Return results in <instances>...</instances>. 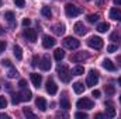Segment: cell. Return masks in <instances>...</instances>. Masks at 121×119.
<instances>
[{
	"mask_svg": "<svg viewBox=\"0 0 121 119\" xmlns=\"http://www.w3.org/2000/svg\"><path fill=\"white\" fill-rule=\"evenodd\" d=\"M56 74H58V77H59L63 83H69L70 76H72V74H70V70H69V67H68L66 64H59V66H58Z\"/></svg>",
	"mask_w": 121,
	"mask_h": 119,
	"instance_id": "obj_1",
	"label": "cell"
},
{
	"mask_svg": "<svg viewBox=\"0 0 121 119\" xmlns=\"http://www.w3.org/2000/svg\"><path fill=\"white\" fill-rule=\"evenodd\" d=\"M63 46L65 48H68V49H78L79 46H80V42L76 39V38H72V36H66L65 39H63Z\"/></svg>",
	"mask_w": 121,
	"mask_h": 119,
	"instance_id": "obj_2",
	"label": "cell"
},
{
	"mask_svg": "<svg viewBox=\"0 0 121 119\" xmlns=\"http://www.w3.org/2000/svg\"><path fill=\"white\" fill-rule=\"evenodd\" d=\"M97 83H99V73L96 70H90L89 74H87V79H86V86L87 87H94Z\"/></svg>",
	"mask_w": 121,
	"mask_h": 119,
	"instance_id": "obj_3",
	"label": "cell"
},
{
	"mask_svg": "<svg viewBox=\"0 0 121 119\" xmlns=\"http://www.w3.org/2000/svg\"><path fill=\"white\" fill-rule=\"evenodd\" d=\"M65 14H66L68 17H72V18H73V17H76V16L80 14V8L76 7L75 4H70V3H69V4L65 6Z\"/></svg>",
	"mask_w": 121,
	"mask_h": 119,
	"instance_id": "obj_4",
	"label": "cell"
},
{
	"mask_svg": "<svg viewBox=\"0 0 121 119\" xmlns=\"http://www.w3.org/2000/svg\"><path fill=\"white\" fill-rule=\"evenodd\" d=\"M87 45L93 49H101L103 48V39L100 36H90L87 39Z\"/></svg>",
	"mask_w": 121,
	"mask_h": 119,
	"instance_id": "obj_5",
	"label": "cell"
},
{
	"mask_svg": "<svg viewBox=\"0 0 121 119\" xmlns=\"http://www.w3.org/2000/svg\"><path fill=\"white\" fill-rule=\"evenodd\" d=\"M93 101L89 99V98H80L78 102H76V107L80 108V109H91L93 108Z\"/></svg>",
	"mask_w": 121,
	"mask_h": 119,
	"instance_id": "obj_6",
	"label": "cell"
},
{
	"mask_svg": "<svg viewBox=\"0 0 121 119\" xmlns=\"http://www.w3.org/2000/svg\"><path fill=\"white\" fill-rule=\"evenodd\" d=\"M23 36H24L28 42H35V41H37V32H35V30H31V28H28V27L24 30Z\"/></svg>",
	"mask_w": 121,
	"mask_h": 119,
	"instance_id": "obj_7",
	"label": "cell"
},
{
	"mask_svg": "<svg viewBox=\"0 0 121 119\" xmlns=\"http://www.w3.org/2000/svg\"><path fill=\"white\" fill-rule=\"evenodd\" d=\"M55 44H56L55 38H52V36H49V35H44V36H42V46H44L45 49H49V48L55 46Z\"/></svg>",
	"mask_w": 121,
	"mask_h": 119,
	"instance_id": "obj_8",
	"label": "cell"
},
{
	"mask_svg": "<svg viewBox=\"0 0 121 119\" xmlns=\"http://www.w3.org/2000/svg\"><path fill=\"white\" fill-rule=\"evenodd\" d=\"M106 115L110 116V118H114L116 116V109H114V105L111 101H106Z\"/></svg>",
	"mask_w": 121,
	"mask_h": 119,
	"instance_id": "obj_9",
	"label": "cell"
},
{
	"mask_svg": "<svg viewBox=\"0 0 121 119\" xmlns=\"http://www.w3.org/2000/svg\"><path fill=\"white\" fill-rule=\"evenodd\" d=\"M39 67H41V70H44V71H47V70L51 69V59H49L48 55H45V56L42 58V60L39 62Z\"/></svg>",
	"mask_w": 121,
	"mask_h": 119,
	"instance_id": "obj_10",
	"label": "cell"
},
{
	"mask_svg": "<svg viewBox=\"0 0 121 119\" xmlns=\"http://www.w3.org/2000/svg\"><path fill=\"white\" fill-rule=\"evenodd\" d=\"M56 91H58V86L55 84V81L48 80L47 81V92L51 94V95H54V94H56Z\"/></svg>",
	"mask_w": 121,
	"mask_h": 119,
	"instance_id": "obj_11",
	"label": "cell"
},
{
	"mask_svg": "<svg viewBox=\"0 0 121 119\" xmlns=\"http://www.w3.org/2000/svg\"><path fill=\"white\" fill-rule=\"evenodd\" d=\"M31 81H32V84L38 88L39 86H41V83H42V76L41 74H38V73H31Z\"/></svg>",
	"mask_w": 121,
	"mask_h": 119,
	"instance_id": "obj_12",
	"label": "cell"
},
{
	"mask_svg": "<svg viewBox=\"0 0 121 119\" xmlns=\"http://www.w3.org/2000/svg\"><path fill=\"white\" fill-rule=\"evenodd\" d=\"M73 30H75V32L78 34V35H85L86 32H87V30H86V27L83 25V23H76L75 25H73Z\"/></svg>",
	"mask_w": 121,
	"mask_h": 119,
	"instance_id": "obj_13",
	"label": "cell"
},
{
	"mask_svg": "<svg viewBox=\"0 0 121 119\" xmlns=\"http://www.w3.org/2000/svg\"><path fill=\"white\" fill-rule=\"evenodd\" d=\"M35 105H37V108L39 109V111H47V101H45V98H42V97H38L37 99H35Z\"/></svg>",
	"mask_w": 121,
	"mask_h": 119,
	"instance_id": "obj_14",
	"label": "cell"
},
{
	"mask_svg": "<svg viewBox=\"0 0 121 119\" xmlns=\"http://www.w3.org/2000/svg\"><path fill=\"white\" fill-rule=\"evenodd\" d=\"M110 18L114 21H121V10L120 8H111L110 10Z\"/></svg>",
	"mask_w": 121,
	"mask_h": 119,
	"instance_id": "obj_15",
	"label": "cell"
},
{
	"mask_svg": "<svg viewBox=\"0 0 121 119\" xmlns=\"http://www.w3.org/2000/svg\"><path fill=\"white\" fill-rule=\"evenodd\" d=\"M23 91L20 92V98H21V101H30L31 97H32V94H31L30 90L27 88H21Z\"/></svg>",
	"mask_w": 121,
	"mask_h": 119,
	"instance_id": "obj_16",
	"label": "cell"
},
{
	"mask_svg": "<svg viewBox=\"0 0 121 119\" xmlns=\"http://www.w3.org/2000/svg\"><path fill=\"white\" fill-rule=\"evenodd\" d=\"M103 67H104L106 70H110V71H114V70H116V64H114L110 59L103 60Z\"/></svg>",
	"mask_w": 121,
	"mask_h": 119,
	"instance_id": "obj_17",
	"label": "cell"
},
{
	"mask_svg": "<svg viewBox=\"0 0 121 119\" xmlns=\"http://www.w3.org/2000/svg\"><path fill=\"white\" fill-rule=\"evenodd\" d=\"M4 18L10 23V25L11 27H14L16 25V23H14V20H16V17H14V13L13 11H6V14H4Z\"/></svg>",
	"mask_w": 121,
	"mask_h": 119,
	"instance_id": "obj_18",
	"label": "cell"
},
{
	"mask_svg": "<svg viewBox=\"0 0 121 119\" xmlns=\"http://www.w3.org/2000/svg\"><path fill=\"white\" fill-rule=\"evenodd\" d=\"M13 53H14V56H16L17 60L23 59V51H21V48H20L18 45H14V46H13Z\"/></svg>",
	"mask_w": 121,
	"mask_h": 119,
	"instance_id": "obj_19",
	"label": "cell"
},
{
	"mask_svg": "<svg viewBox=\"0 0 121 119\" xmlns=\"http://www.w3.org/2000/svg\"><path fill=\"white\" fill-rule=\"evenodd\" d=\"M87 58H89V55H87L86 52H85V53H83V52H79V53H76V55L72 56V60H73V62H80V60H83V59H87Z\"/></svg>",
	"mask_w": 121,
	"mask_h": 119,
	"instance_id": "obj_20",
	"label": "cell"
},
{
	"mask_svg": "<svg viewBox=\"0 0 121 119\" xmlns=\"http://www.w3.org/2000/svg\"><path fill=\"white\" fill-rule=\"evenodd\" d=\"M73 90H75L76 94H82V92L85 91V86H83V83H80V81L73 83Z\"/></svg>",
	"mask_w": 121,
	"mask_h": 119,
	"instance_id": "obj_21",
	"label": "cell"
},
{
	"mask_svg": "<svg viewBox=\"0 0 121 119\" xmlns=\"http://www.w3.org/2000/svg\"><path fill=\"white\" fill-rule=\"evenodd\" d=\"M52 31H54L56 35H62V34L65 32V25H63V24H55V25L52 27Z\"/></svg>",
	"mask_w": 121,
	"mask_h": 119,
	"instance_id": "obj_22",
	"label": "cell"
},
{
	"mask_svg": "<svg viewBox=\"0 0 121 119\" xmlns=\"http://www.w3.org/2000/svg\"><path fill=\"white\" fill-rule=\"evenodd\" d=\"M83 73H85L83 66H79V64H78V66H75V67L72 69V74H73V76H82Z\"/></svg>",
	"mask_w": 121,
	"mask_h": 119,
	"instance_id": "obj_23",
	"label": "cell"
},
{
	"mask_svg": "<svg viewBox=\"0 0 121 119\" xmlns=\"http://www.w3.org/2000/svg\"><path fill=\"white\" fill-rule=\"evenodd\" d=\"M54 56H55V59L58 60V62H60V60L65 58V51L63 49H56L54 52Z\"/></svg>",
	"mask_w": 121,
	"mask_h": 119,
	"instance_id": "obj_24",
	"label": "cell"
},
{
	"mask_svg": "<svg viewBox=\"0 0 121 119\" xmlns=\"http://www.w3.org/2000/svg\"><path fill=\"white\" fill-rule=\"evenodd\" d=\"M108 30H110V25H108L107 23H101V24L97 25V31H99V32H107Z\"/></svg>",
	"mask_w": 121,
	"mask_h": 119,
	"instance_id": "obj_25",
	"label": "cell"
},
{
	"mask_svg": "<svg viewBox=\"0 0 121 119\" xmlns=\"http://www.w3.org/2000/svg\"><path fill=\"white\" fill-rule=\"evenodd\" d=\"M41 13H42V16H44V17H47V18H51V17H52V11H51V8H49V7H42Z\"/></svg>",
	"mask_w": 121,
	"mask_h": 119,
	"instance_id": "obj_26",
	"label": "cell"
},
{
	"mask_svg": "<svg viewBox=\"0 0 121 119\" xmlns=\"http://www.w3.org/2000/svg\"><path fill=\"white\" fill-rule=\"evenodd\" d=\"M18 76V71L14 69V67H10V70L7 71V77L9 79H14V77H17Z\"/></svg>",
	"mask_w": 121,
	"mask_h": 119,
	"instance_id": "obj_27",
	"label": "cell"
},
{
	"mask_svg": "<svg viewBox=\"0 0 121 119\" xmlns=\"http://www.w3.org/2000/svg\"><path fill=\"white\" fill-rule=\"evenodd\" d=\"M20 101H21V98H20V92H16V94L11 95V102H13L14 105H17Z\"/></svg>",
	"mask_w": 121,
	"mask_h": 119,
	"instance_id": "obj_28",
	"label": "cell"
},
{
	"mask_svg": "<svg viewBox=\"0 0 121 119\" xmlns=\"http://www.w3.org/2000/svg\"><path fill=\"white\" fill-rule=\"evenodd\" d=\"M104 91H106V94H107V95H110V97H111V95H114L116 88H114L113 86H106V87H104Z\"/></svg>",
	"mask_w": 121,
	"mask_h": 119,
	"instance_id": "obj_29",
	"label": "cell"
},
{
	"mask_svg": "<svg viewBox=\"0 0 121 119\" xmlns=\"http://www.w3.org/2000/svg\"><path fill=\"white\" fill-rule=\"evenodd\" d=\"M60 108H63V109H68V108H70V104H69L68 98H62V99H60Z\"/></svg>",
	"mask_w": 121,
	"mask_h": 119,
	"instance_id": "obj_30",
	"label": "cell"
},
{
	"mask_svg": "<svg viewBox=\"0 0 121 119\" xmlns=\"http://www.w3.org/2000/svg\"><path fill=\"white\" fill-rule=\"evenodd\" d=\"M99 18H100L99 14H89V16H87V21H89V23H96Z\"/></svg>",
	"mask_w": 121,
	"mask_h": 119,
	"instance_id": "obj_31",
	"label": "cell"
},
{
	"mask_svg": "<svg viewBox=\"0 0 121 119\" xmlns=\"http://www.w3.org/2000/svg\"><path fill=\"white\" fill-rule=\"evenodd\" d=\"M23 114H24L27 118H32V119L35 118V114H34V112H31L28 108H24V109H23Z\"/></svg>",
	"mask_w": 121,
	"mask_h": 119,
	"instance_id": "obj_32",
	"label": "cell"
},
{
	"mask_svg": "<svg viewBox=\"0 0 121 119\" xmlns=\"http://www.w3.org/2000/svg\"><path fill=\"white\" fill-rule=\"evenodd\" d=\"M14 4H16V7L23 8V7L26 6V0H14Z\"/></svg>",
	"mask_w": 121,
	"mask_h": 119,
	"instance_id": "obj_33",
	"label": "cell"
},
{
	"mask_svg": "<svg viewBox=\"0 0 121 119\" xmlns=\"http://www.w3.org/2000/svg\"><path fill=\"white\" fill-rule=\"evenodd\" d=\"M7 107V99H6V97H0V109H3V108H6Z\"/></svg>",
	"mask_w": 121,
	"mask_h": 119,
	"instance_id": "obj_34",
	"label": "cell"
},
{
	"mask_svg": "<svg viewBox=\"0 0 121 119\" xmlns=\"http://www.w3.org/2000/svg\"><path fill=\"white\" fill-rule=\"evenodd\" d=\"M110 41H120V34L118 32H113L110 35Z\"/></svg>",
	"mask_w": 121,
	"mask_h": 119,
	"instance_id": "obj_35",
	"label": "cell"
},
{
	"mask_svg": "<svg viewBox=\"0 0 121 119\" xmlns=\"http://www.w3.org/2000/svg\"><path fill=\"white\" fill-rule=\"evenodd\" d=\"M75 118H78V119H86V118H87V114H86V112H76Z\"/></svg>",
	"mask_w": 121,
	"mask_h": 119,
	"instance_id": "obj_36",
	"label": "cell"
},
{
	"mask_svg": "<svg viewBox=\"0 0 121 119\" xmlns=\"http://www.w3.org/2000/svg\"><path fill=\"white\" fill-rule=\"evenodd\" d=\"M117 51V45H108L107 46V52L108 53H113V52H116Z\"/></svg>",
	"mask_w": 121,
	"mask_h": 119,
	"instance_id": "obj_37",
	"label": "cell"
},
{
	"mask_svg": "<svg viewBox=\"0 0 121 119\" xmlns=\"http://www.w3.org/2000/svg\"><path fill=\"white\" fill-rule=\"evenodd\" d=\"M21 24H23V27H26V28H27V27H30V24H31V20H30V18H24Z\"/></svg>",
	"mask_w": 121,
	"mask_h": 119,
	"instance_id": "obj_38",
	"label": "cell"
},
{
	"mask_svg": "<svg viewBox=\"0 0 121 119\" xmlns=\"http://www.w3.org/2000/svg\"><path fill=\"white\" fill-rule=\"evenodd\" d=\"M91 95H93L94 98H100V95H101V92H100L99 90H93V92H91Z\"/></svg>",
	"mask_w": 121,
	"mask_h": 119,
	"instance_id": "obj_39",
	"label": "cell"
},
{
	"mask_svg": "<svg viewBox=\"0 0 121 119\" xmlns=\"http://www.w3.org/2000/svg\"><path fill=\"white\" fill-rule=\"evenodd\" d=\"M26 86H27V81L26 80H20L18 81V87L20 88H26Z\"/></svg>",
	"mask_w": 121,
	"mask_h": 119,
	"instance_id": "obj_40",
	"label": "cell"
},
{
	"mask_svg": "<svg viewBox=\"0 0 121 119\" xmlns=\"http://www.w3.org/2000/svg\"><path fill=\"white\" fill-rule=\"evenodd\" d=\"M6 49V42L4 41H0V53H3Z\"/></svg>",
	"mask_w": 121,
	"mask_h": 119,
	"instance_id": "obj_41",
	"label": "cell"
},
{
	"mask_svg": "<svg viewBox=\"0 0 121 119\" xmlns=\"http://www.w3.org/2000/svg\"><path fill=\"white\" fill-rule=\"evenodd\" d=\"M1 64H3V66H6V67H11V62H10L9 59L3 60V62H1Z\"/></svg>",
	"mask_w": 121,
	"mask_h": 119,
	"instance_id": "obj_42",
	"label": "cell"
},
{
	"mask_svg": "<svg viewBox=\"0 0 121 119\" xmlns=\"http://www.w3.org/2000/svg\"><path fill=\"white\" fill-rule=\"evenodd\" d=\"M37 64H39V59H38V56H34V59H32V66L35 67Z\"/></svg>",
	"mask_w": 121,
	"mask_h": 119,
	"instance_id": "obj_43",
	"label": "cell"
},
{
	"mask_svg": "<svg viewBox=\"0 0 121 119\" xmlns=\"http://www.w3.org/2000/svg\"><path fill=\"white\" fill-rule=\"evenodd\" d=\"M3 118H4V119H9L10 116H9V115H6V114H0V119H3Z\"/></svg>",
	"mask_w": 121,
	"mask_h": 119,
	"instance_id": "obj_44",
	"label": "cell"
},
{
	"mask_svg": "<svg viewBox=\"0 0 121 119\" xmlns=\"http://www.w3.org/2000/svg\"><path fill=\"white\" fill-rule=\"evenodd\" d=\"M94 118H97V119H101V118H104V115L103 114H96V116Z\"/></svg>",
	"mask_w": 121,
	"mask_h": 119,
	"instance_id": "obj_45",
	"label": "cell"
},
{
	"mask_svg": "<svg viewBox=\"0 0 121 119\" xmlns=\"http://www.w3.org/2000/svg\"><path fill=\"white\" fill-rule=\"evenodd\" d=\"M114 4L116 6H121V0H114Z\"/></svg>",
	"mask_w": 121,
	"mask_h": 119,
	"instance_id": "obj_46",
	"label": "cell"
},
{
	"mask_svg": "<svg viewBox=\"0 0 121 119\" xmlns=\"http://www.w3.org/2000/svg\"><path fill=\"white\" fill-rule=\"evenodd\" d=\"M117 63L120 64V67H121V56H117Z\"/></svg>",
	"mask_w": 121,
	"mask_h": 119,
	"instance_id": "obj_47",
	"label": "cell"
},
{
	"mask_svg": "<svg viewBox=\"0 0 121 119\" xmlns=\"http://www.w3.org/2000/svg\"><path fill=\"white\" fill-rule=\"evenodd\" d=\"M1 34H4V30H3V27L0 25V35H1Z\"/></svg>",
	"mask_w": 121,
	"mask_h": 119,
	"instance_id": "obj_48",
	"label": "cell"
},
{
	"mask_svg": "<svg viewBox=\"0 0 121 119\" xmlns=\"http://www.w3.org/2000/svg\"><path fill=\"white\" fill-rule=\"evenodd\" d=\"M118 86H120V87H121V77H120V79H118Z\"/></svg>",
	"mask_w": 121,
	"mask_h": 119,
	"instance_id": "obj_49",
	"label": "cell"
},
{
	"mask_svg": "<svg viewBox=\"0 0 121 119\" xmlns=\"http://www.w3.org/2000/svg\"><path fill=\"white\" fill-rule=\"evenodd\" d=\"M1 3H3V1H1V0H0V7H1Z\"/></svg>",
	"mask_w": 121,
	"mask_h": 119,
	"instance_id": "obj_50",
	"label": "cell"
},
{
	"mask_svg": "<svg viewBox=\"0 0 121 119\" xmlns=\"http://www.w3.org/2000/svg\"><path fill=\"white\" fill-rule=\"evenodd\" d=\"M120 102H121V95H120Z\"/></svg>",
	"mask_w": 121,
	"mask_h": 119,
	"instance_id": "obj_51",
	"label": "cell"
},
{
	"mask_svg": "<svg viewBox=\"0 0 121 119\" xmlns=\"http://www.w3.org/2000/svg\"><path fill=\"white\" fill-rule=\"evenodd\" d=\"M0 88H1V87H0Z\"/></svg>",
	"mask_w": 121,
	"mask_h": 119,
	"instance_id": "obj_52",
	"label": "cell"
}]
</instances>
